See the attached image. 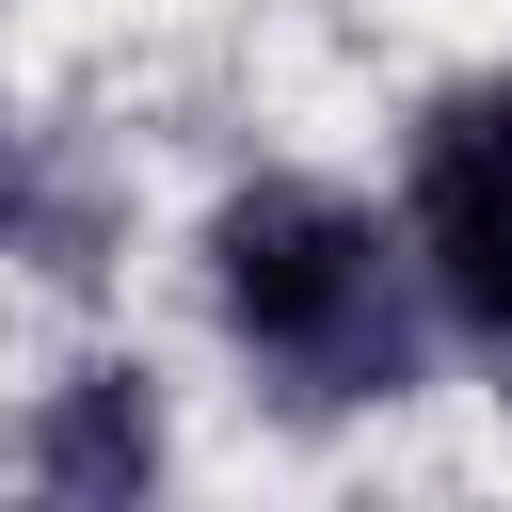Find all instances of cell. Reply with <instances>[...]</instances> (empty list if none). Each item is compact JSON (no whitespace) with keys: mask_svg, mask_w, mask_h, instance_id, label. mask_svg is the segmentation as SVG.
Listing matches in <instances>:
<instances>
[{"mask_svg":"<svg viewBox=\"0 0 512 512\" xmlns=\"http://www.w3.org/2000/svg\"><path fill=\"white\" fill-rule=\"evenodd\" d=\"M416 272L464 336L512 352V80H464L416 128Z\"/></svg>","mask_w":512,"mask_h":512,"instance_id":"cell-2","label":"cell"},{"mask_svg":"<svg viewBox=\"0 0 512 512\" xmlns=\"http://www.w3.org/2000/svg\"><path fill=\"white\" fill-rule=\"evenodd\" d=\"M48 496H112V480H160V400H144V368H96L64 416H48Z\"/></svg>","mask_w":512,"mask_h":512,"instance_id":"cell-3","label":"cell"},{"mask_svg":"<svg viewBox=\"0 0 512 512\" xmlns=\"http://www.w3.org/2000/svg\"><path fill=\"white\" fill-rule=\"evenodd\" d=\"M208 288H224V336L288 400H400V368H416L400 240L352 192H320V176H256L208 224Z\"/></svg>","mask_w":512,"mask_h":512,"instance_id":"cell-1","label":"cell"}]
</instances>
